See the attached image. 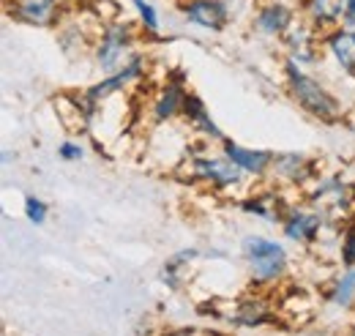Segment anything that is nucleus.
I'll use <instances>...</instances> for the list:
<instances>
[{
	"instance_id": "obj_1",
	"label": "nucleus",
	"mask_w": 355,
	"mask_h": 336,
	"mask_svg": "<svg viewBox=\"0 0 355 336\" xmlns=\"http://www.w3.org/2000/svg\"><path fill=\"white\" fill-rule=\"evenodd\" d=\"M284 85H287L290 99L314 121H320V124H339L345 118L339 96L322 80H317L314 74H309L293 58L284 60Z\"/></svg>"
},
{
	"instance_id": "obj_2",
	"label": "nucleus",
	"mask_w": 355,
	"mask_h": 336,
	"mask_svg": "<svg viewBox=\"0 0 355 336\" xmlns=\"http://www.w3.org/2000/svg\"><path fill=\"white\" fill-rule=\"evenodd\" d=\"M241 254L246 260L252 287H260V290L270 287L282 282L290 271V254L284 249V244L266 235H246L241 241Z\"/></svg>"
},
{
	"instance_id": "obj_3",
	"label": "nucleus",
	"mask_w": 355,
	"mask_h": 336,
	"mask_svg": "<svg viewBox=\"0 0 355 336\" xmlns=\"http://www.w3.org/2000/svg\"><path fill=\"white\" fill-rule=\"evenodd\" d=\"M142 25H134L129 19H118V22H107L101 25L98 36L93 39V63L96 69H101L104 74H115L121 72L134 55V47L139 39Z\"/></svg>"
},
{
	"instance_id": "obj_4",
	"label": "nucleus",
	"mask_w": 355,
	"mask_h": 336,
	"mask_svg": "<svg viewBox=\"0 0 355 336\" xmlns=\"http://www.w3.org/2000/svg\"><path fill=\"white\" fill-rule=\"evenodd\" d=\"M178 172H189V180L202 183L214 192H235L246 183V172L235 167L227 156H208V153H189L183 156Z\"/></svg>"
},
{
	"instance_id": "obj_5",
	"label": "nucleus",
	"mask_w": 355,
	"mask_h": 336,
	"mask_svg": "<svg viewBox=\"0 0 355 336\" xmlns=\"http://www.w3.org/2000/svg\"><path fill=\"white\" fill-rule=\"evenodd\" d=\"M145 72H148V58L142 55V52H137L132 60L121 69V72H115V74H107L104 80H98V83L88 85L80 96L88 101L90 107L98 112L101 110V104L104 101H110L112 96H118V93H123L129 85L139 83L142 77H145Z\"/></svg>"
},
{
	"instance_id": "obj_6",
	"label": "nucleus",
	"mask_w": 355,
	"mask_h": 336,
	"mask_svg": "<svg viewBox=\"0 0 355 336\" xmlns=\"http://www.w3.org/2000/svg\"><path fill=\"white\" fill-rule=\"evenodd\" d=\"M214 317H222L235 328H263V326H273L279 320L270 301L260 293L238 298V301H227V309H214Z\"/></svg>"
},
{
	"instance_id": "obj_7",
	"label": "nucleus",
	"mask_w": 355,
	"mask_h": 336,
	"mask_svg": "<svg viewBox=\"0 0 355 336\" xmlns=\"http://www.w3.org/2000/svg\"><path fill=\"white\" fill-rule=\"evenodd\" d=\"M186 96H189V87H186V74L180 69H173L167 74L164 85H159L150 107H148V115L156 126H164V124H173L183 115V104H186Z\"/></svg>"
},
{
	"instance_id": "obj_8",
	"label": "nucleus",
	"mask_w": 355,
	"mask_h": 336,
	"mask_svg": "<svg viewBox=\"0 0 355 336\" xmlns=\"http://www.w3.org/2000/svg\"><path fill=\"white\" fill-rule=\"evenodd\" d=\"M331 219L314 205H293L282 221V233L287 241L298 246H314Z\"/></svg>"
},
{
	"instance_id": "obj_9",
	"label": "nucleus",
	"mask_w": 355,
	"mask_h": 336,
	"mask_svg": "<svg viewBox=\"0 0 355 336\" xmlns=\"http://www.w3.org/2000/svg\"><path fill=\"white\" fill-rule=\"evenodd\" d=\"M298 17H301V8L287 0H263L252 17V25L266 39H282Z\"/></svg>"
},
{
	"instance_id": "obj_10",
	"label": "nucleus",
	"mask_w": 355,
	"mask_h": 336,
	"mask_svg": "<svg viewBox=\"0 0 355 336\" xmlns=\"http://www.w3.org/2000/svg\"><path fill=\"white\" fill-rule=\"evenodd\" d=\"M282 44L287 49V58L298 60L301 66L320 63V58H322V33L304 17H298L293 22V28L282 36Z\"/></svg>"
},
{
	"instance_id": "obj_11",
	"label": "nucleus",
	"mask_w": 355,
	"mask_h": 336,
	"mask_svg": "<svg viewBox=\"0 0 355 336\" xmlns=\"http://www.w3.org/2000/svg\"><path fill=\"white\" fill-rule=\"evenodd\" d=\"M6 14L31 28H55L63 17L60 0H6Z\"/></svg>"
},
{
	"instance_id": "obj_12",
	"label": "nucleus",
	"mask_w": 355,
	"mask_h": 336,
	"mask_svg": "<svg viewBox=\"0 0 355 336\" xmlns=\"http://www.w3.org/2000/svg\"><path fill=\"white\" fill-rule=\"evenodd\" d=\"M317 167H320V162H314L309 156L295 153V151H284V153H276L270 175H276V183L279 186L304 189V186H309L311 180L320 175Z\"/></svg>"
},
{
	"instance_id": "obj_13",
	"label": "nucleus",
	"mask_w": 355,
	"mask_h": 336,
	"mask_svg": "<svg viewBox=\"0 0 355 336\" xmlns=\"http://www.w3.org/2000/svg\"><path fill=\"white\" fill-rule=\"evenodd\" d=\"M180 14L189 25L211 33H222L230 25V6L224 0H183Z\"/></svg>"
},
{
	"instance_id": "obj_14",
	"label": "nucleus",
	"mask_w": 355,
	"mask_h": 336,
	"mask_svg": "<svg viewBox=\"0 0 355 336\" xmlns=\"http://www.w3.org/2000/svg\"><path fill=\"white\" fill-rule=\"evenodd\" d=\"M222 153L235 167H241L252 178H266L268 172L273 169V159H276V153L268 151V148H246V145L232 142L230 137L222 142Z\"/></svg>"
},
{
	"instance_id": "obj_15",
	"label": "nucleus",
	"mask_w": 355,
	"mask_h": 336,
	"mask_svg": "<svg viewBox=\"0 0 355 336\" xmlns=\"http://www.w3.org/2000/svg\"><path fill=\"white\" fill-rule=\"evenodd\" d=\"M180 121L191 128L194 134H200L205 142H224V140H227V134H224L222 128L216 126V121L211 118V112H208L205 101H202L197 93H191V90H189V96H186V104H183V115H180Z\"/></svg>"
},
{
	"instance_id": "obj_16",
	"label": "nucleus",
	"mask_w": 355,
	"mask_h": 336,
	"mask_svg": "<svg viewBox=\"0 0 355 336\" xmlns=\"http://www.w3.org/2000/svg\"><path fill=\"white\" fill-rule=\"evenodd\" d=\"M345 0H301V17L311 22L322 36L342 28Z\"/></svg>"
},
{
	"instance_id": "obj_17",
	"label": "nucleus",
	"mask_w": 355,
	"mask_h": 336,
	"mask_svg": "<svg viewBox=\"0 0 355 336\" xmlns=\"http://www.w3.org/2000/svg\"><path fill=\"white\" fill-rule=\"evenodd\" d=\"M325 52L334 58V63L339 66L342 74L355 77V28H336L331 33L322 36Z\"/></svg>"
},
{
	"instance_id": "obj_18",
	"label": "nucleus",
	"mask_w": 355,
	"mask_h": 336,
	"mask_svg": "<svg viewBox=\"0 0 355 336\" xmlns=\"http://www.w3.org/2000/svg\"><path fill=\"white\" fill-rule=\"evenodd\" d=\"M55 112H58V124L66 128L69 134H88L93 126V118L88 110L83 107L77 93H60L55 96Z\"/></svg>"
},
{
	"instance_id": "obj_19",
	"label": "nucleus",
	"mask_w": 355,
	"mask_h": 336,
	"mask_svg": "<svg viewBox=\"0 0 355 336\" xmlns=\"http://www.w3.org/2000/svg\"><path fill=\"white\" fill-rule=\"evenodd\" d=\"M238 208L243 210V213H249V216L266 219L270 224H282L284 216H287V210L293 208V205L282 203L276 197V192H263V194H246V197H241Z\"/></svg>"
},
{
	"instance_id": "obj_20",
	"label": "nucleus",
	"mask_w": 355,
	"mask_h": 336,
	"mask_svg": "<svg viewBox=\"0 0 355 336\" xmlns=\"http://www.w3.org/2000/svg\"><path fill=\"white\" fill-rule=\"evenodd\" d=\"M197 260H200V249H197V246L173 252L164 260V265H162V274H159V276H162V285L170 287V290H180V287L186 285L189 268H191Z\"/></svg>"
},
{
	"instance_id": "obj_21",
	"label": "nucleus",
	"mask_w": 355,
	"mask_h": 336,
	"mask_svg": "<svg viewBox=\"0 0 355 336\" xmlns=\"http://www.w3.org/2000/svg\"><path fill=\"white\" fill-rule=\"evenodd\" d=\"M322 301L334 309H353L355 306V268H345L331 282H325Z\"/></svg>"
},
{
	"instance_id": "obj_22",
	"label": "nucleus",
	"mask_w": 355,
	"mask_h": 336,
	"mask_svg": "<svg viewBox=\"0 0 355 336\" xmlns=\"http://www.w3.org/2000/svg\"><path fill=\"white\" fill-rule=\"evenodd\" d=\"M336 249H339V262H342V268H355V230L350 224H339Z\"/></svg>"
},
{
	"instance_id": "obj_23",
	"label": "nucleus",
	"mask_w": 355,
	"mask_h": 336,
	"mask_svg": "<svg viewBox=\"0 0 355 336\" xmlns=\"http://www.w3.org/2000/svg\"><path fill=\"white\" fill-rule=\"evenodd\" d=\"M132 3H134V8H137V17H139V25H142V33H145V36L159 39V31H162L159 11H156L148 0H132Z\"/></svg>"
},
{
	"instance_id": "obj_24",
	"label": "nucleus",
	"mask_w": 355,
	"mask_h": 336,
	"mask_svg": "<svg viewBox=\"0 0 355 336\" xmlns=\"http://www.w3.org/2000/svg\"><path fill=\"white\" fill-rule=\"evenodd\" d=\"M22 210H25V219L31 224H36V227H42L46 221V216H49V205H46L42 197H36V194H25Z\"/></svg>"
},
{
	"instance_id": "obj_25",
	"label": "nucleus",
	"mask_w": 355,
	"mask_h": 336,
	"mask_svg": "<svg viewBox=\"0 0 355 336\" xmlns=\"http://www.w3.org/2000/svg\"><path fill=\"white\" fill-rule=\"evenodd\" d=\"M58 156H60L63 162H83V159H85V145L77 142V140H63V142L58 145Z\"/></svg>"
},
{
	"instance_id": "obj_26",
	"label": "nucleus",
	"mask_w": 355,
	"mask_h": 336,
	"mask_svg": "<svg viewBox=\"0 0 355 336\" xmlns=\"http://www.w3.org/2000/svg\"><path fill=\"white\" fill-rule=\"evenodd\" d=\"M162 336H224L214 328H197V326H178V328H167Z\"/></svg>"
},
{
	"instance_id": "obj_27",
	"label": "nucleus",
	"mask_w": 355,
	"mask_h": 336,
	"mask_svg": "<svg viewBox=\"0 0 355 336\" xmlns=\"http://www.w3.org/2000/svg\"><path fill=\"white\" fill-rule=\"evenodd\" d=\"M342 25L355 28V0H345V14H342Z\"/></svg>"
},
{
	"instance_id": "obj_28",
	"label": "nucleus",
	"mask_w": 355,
	"mask_h": 336,
	"mask_svg": "<svg viewBox=\"0 0 355 336\" xmlns=\"http://www.w3.org/2000/svg\"><path fill=\"white\" fill-rule=\"evenodd\" d=\"M345 224H350V227H353V230H355V210H353V213H350V219H347Z\"/></svg>"
},
{
	"instance_id": "obj_29",
	"label": "nucleus",
	"mask_w": 355,
	"mask_h": 336,
	"mask_svg": "<svg viewBox=\"0 0 355 336\" xmlns=\"http://www.w3.org/2000/svg\"><path fill=\"white\" fill-rule=\"evenodd\" d=\"M347 336H355V323L350 326V334H347Z\"/></svg>"
},
{
	"instance_id": "obj_30",
	"label": "nucleus",
	"mask_w": 355,
	"mask_h": 336,
	"mask_svg": "<svg viewBox=\"0 0 355 336\" xmlns=\"http://www.w3.org/2000/svg\"><path fill=\"white\" fill-rule=\"evenodd\" d=\"M60 3H69V0H60Z\"/></svg>"
}]
</instances>
